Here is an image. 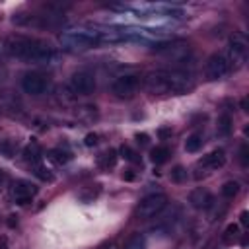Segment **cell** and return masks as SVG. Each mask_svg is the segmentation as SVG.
<instances>
[{
  "mask_svg": "<svg viewBox=\"0 0 249 249\" xmlns=\"http://www.w3.org/2000/svg\"><path fill=\"white\" fill-rule=\"evenodd\" d=\"M4 51L10 56L21 58L25 62H51L56 58V53L53 51V47L45 41L39 39H31L25 35H10L4 41Z\"/></svg>",
  "mask_w": 249,
  "mask_h": 249,
  "instance_id": "1",
  "label": "cell"
},
{
  "mask_svg": "<svg viewBox=\"0 0 249 249\" xmlns=\"http://www.w3.org/2000/svg\"><path fill=\"white\" fill-rule=\"evenodd\" d=\"M60 45L66 51L78 53V51H88L103 41H107L105 35L99 31H88V29H72V31H62L60 33Z\"/></svg>",
  "mask_w": 249,
  "mask_h": 249,
  "instance_id": "2",
  "label": "cell"
},
{
  "mask_svg": "<svg viewBox=\"0 0 249 249\" xmlns=\"http://www.w3.org/2000/svg\"><path fill=\"white\" fill-rule=\"evenodd\" d=\"M167 206V196L163 193H154V195H148L144 196L140 202H138V208H136V214L144 220L148 218H154L158 216L163 208Z\"/></svg>",
  "mask_w": 249,
  "mask_h": 249,
  "instance_id": "3",
  "label": "cell"
},
{
  "mask_svg": "<svg viewBox=\"0 0 249 249\" xmlns=\"http://www.w3.org/2000/svg\"><path fill=\"white\" fill-rule=\"evenodd\" d=\"M165 82L167 93H187L195 86L191 74L185 70H165Z\"/></svg>",
  "mask_w": 249,
  "mask_h": 249,
  "instance_id": "4",
  "label": "cell"
},
{
  "mask_svg": "<svg viewBox=\"0 0 249 249\" xmlns=\"http://www.w3.org/2000/svg\"><path fill=\"white\" fill-rule=\"evenodd\" d=\"M247 60V45H245V39L239 37V35H233L231 41H230V49H228V66L230 70H239L243 68Z\"/></svg>",
  "mask_w": 249,
  "mask_h": 249,
  "instance_id": "5",
  "label": "cell"
},
{
  "mask_svg": "<svg viewBox=\"0 0 249 249\" xmlns=\"http://www.w3.org/2000/svg\"><path fill=\"white\" fill-rule=\"evenodd\" d=\"M204 74L208 80H222L230 74V66L226 62V56L220 53H214L208 56L206 64H204Z\"/></svg>",
  "mask_w": 249,
  "mask_h": 249,
  "instance_id": "6",
  "label": "cell"
},
{
  "mask_svg": "<svg viewBox=\"0 0 249 249\" xmlns=\"http://www.w3.org/2000/svg\"><path fill=\"white\" fill-rule=\"evenodd\" d=\"M138 86H140L138 76H134V74H124V76H119V78L113 82L111 89H113V93H115L117 97H123V99H124V97H132V95L136 93Z\"/></svg>",
  "mask_w": 249,
  "mask_h": 249,
  "instance_id": "7",
  "label": "cell"
},
{
  "mask_svg": "<svg viewBox=\"0 0 249 249\" xmlns=\"http://www.w3.org/2000/svg\"><path fill=\"white\" fill-rule=\"evenodd\" d=\"M70 89L76 95H89L95 89V78L93 74L82 70V72H74L70 78Z\"/></svg>",
  "mask_w": 249,
  "mask_h": 249,
  "instance_id": "8",
  "label": "cell"
},
{
  "mask_svg": "<svg viewBox=\"0 0 249 249\" xmlns=\"http://www.w3.org/2000/svg\"><path fill=\"white\" fill-rule=\"evenodd\" d=\"M21 88H23V91L29 93V95H41V93H45V89H47V78H45L43 74L29 72V74L23 76Z\"/></svg>",
  "mask_w": 249,
  "mask_h": 249,
  "instance_id": "9",
  "label": "cell"
},
{
  "mask_svg": "<svg viewBox=\"0 0 249 249\" xmlns=\"http://www.w3.org/2000/svg\"><path fill=\"white\" fill-rule=\"evenodd\" d=\"M144 88L146 91L154 93V95H163L167 93V82H165V70H156L146 74L144 78Z\"/></svg>",
  "mask_w": 249,
  "mask_h": 249,
  "instance_id": "10",
  "label": "cell"
},
{
  "mask_svg": "<svg viewBox=\"0 0 249 249\" xmlns=\"http://www.w3.org/2000/svg\"><path fill=\"white\" fill-rule=\"evenodd\" d=\"M35 195H37V187H35L31 181L19 179V181H16L14 187H12V196L16 198L18 204H27Z\"/></svg>",
  "mask_w": 249,
  "mask_h": 249,
  "instance_id": "11",
  "label": "cell"
},
{
  "mask_svg": "<svg viewBox=\"0 0 249 249\" xmlns=\"http://www.w3.org/2000/svg\"><path fill=\"white\" fill-rule=\"evenodd\" d=\"M189 202H191V206L196 208V210H208V208L214 204V196L210 195V191L198 187V189H193V191H191Z\"/></svg>",
  "mask_w": 249,
  "mask_h": 249,
  "instance_id": "12",
  "label": "cell"
},
{
  "mask_svg": "<svg viewBox=\"0 0 249 249\" xmlns=\"http://www.w3.org/2000/svg\"><path fill=\"white\" fill-rule=\"evenodd\" d=\"M224 163H226V152L224 150H214L198 161V167H202V171H216V169L224 167Z\"/></svg>",
  "mask_w": 249,
  "mask_h": 249,
  "instance_id": "13",
  "label": "cell"
},
{
  "mask_svg": "<svg viewBox=\"0 0 249 249\" xmlns=\"http://www.w3.org/2000/svg\"><path fill=\"white\" fill-rule=\"evenodd\" d=\"M23 156H25V160H27L31 165L39 163V160H41V146H39L35 140H31V142L23 148Z\"/></svg>",
  "mask_w": 249,
  "mask_h": 249,
  "instance_id": "14",
  "label": "cell"
},
{
  "mask_svg": "<svg viewBox=\"0 0 249 249\" xmlns=\"http://www.w3.org/2000/svg\"><path fill=\"white\" fill-rule=\"evenodd\" d=\"M216 132H218V136H230V132H231V117L228 113H224L222 117H218Z\"/></svg>",
  "mask_w": 249,
  "mask_h": 249,
  "instance_id": "15",
  "label": "cell"
},
{
  "mask_svg": "<svg viewBox=\"0 0 249 249\" xmlns=\"http://www.w3.org/2000/svg\"><path fill=\"white\" fill-rule=\"evenodd\" d=\"M169 156H171V152H169L167 146H156L152 150V154H150V158H152L154 163H165L169 160Z\"/></svg>",
  "mask_w": 249,
  "mask_h": 249,
  "instance_id": "16",
  "label": "cell"
},
{
  "mask_svg": "<svg viewBox=\"0 0 249 249\" xmlns=\"http://www.w3.org/2000/svg\"><path fill=\"white\" fill-rule=\"evenodd\" d=\"M49 158L54 161V163H58V165H62V163H66V161H70V158H72V154L68 152V150H62V148H53L51 152H49Z\"/></svg>",
  "mask_w": 249,
  "mask_h": 249,
  "instance_id": "17",
  "label": "cell"
},
{
  "mask_svg": "<svg viewBox=\"0 0 249 249\" xmlns=\"http://www.w3.org/2000/svg\"><path fill=\"white\" fill-rule=\"evenodd\" d=\"M117 150H107V152H103L101 156H99V165L103 167V169H111V167H115V163H117Z\"/></svg>",
  "mask_w": 249,
  "mask_h": 249,
  "instance_id": "18",
  "label": "cell"
},
{
  "mask_svg": "<svg viewBox=\"0 0 249 249\" xmlns=\"http://www.w3.org/2000/svg\"><path fill=\"white\" fill-rule=\"evenodd\" d=\"M200 148H202V134H198V132L191 134V136L187 138V142H185V150L191 152V154H195V152H198Z\"/></svg>",
  "mask_w": 249,
  "mask_h": 249,
  "instance_id": "19",
  "label": "cell"
},
{
  "mask_svg": "<svg viewBox=\"0 0 249 249\" xmlns=\"http://www.w3.org/2000/svg\"><path fill=\"white\" fill-rule=\"evenodd\" d=\"M237 193H239V183L237 181H226L222 185V196L224 198H233V196H237Z\"/></svg>",
  "mask_w": 249,
  "mask_h": 249,
  "instance_id": "20",
  "label": "cell"
},
{
  "mask_svg": "<svg viewBox=\"0 0 249 249\" xmlns=\"http://www.w3.org/2000/svg\"><path fill=\"white\" fill-rule=\"evenodd\" d=\"M119 154H121L126 161H130V163H140V156H138V152H134V150H132L130 146H126V144L121 146Z\"/></svg>",
  "mask_w": 249,
  "mask_h": 249,
  "instance_id": "21",
  "label": "cell"
},
{
  "mask_svg": "<svg viewBox=\"0 0 249 249\" xmlns=\"http://www.w3.org/2000/svg\"><path fill=\"white\" fill-rule=\"evenodd\" d=\"M239 235H241V233H239V226H237V224H230V226L224 230L222 239H224L226 243H233V241H235Z\"/></svg>",
  "mask_w": 249,
  "mask_h": 249,
  "instance_id": "22",
  "label": "cell"
},
{
  "mask_svg": "<svg viewBox=\"0 0 249 249\" xmlns=\"http://www.w3.org/2000/svg\"><path fill=\"white\" fill-rule=\"evenodd\" d=\"M31 167H33V175L39 177L41 181H49V183L53 181V173H51L47 167H43L41 163H35V165H31Z\"/></svg>",
  "mask_w": 249,
  "mask_h": 249,
  "instance_id": "23",
  "label": "cell"
},
{
  "mask_svg": "<svg viewBox=\"0 0 249 249\" xmlns=\"http://www.w3.org/2000/svg\"><path fill=\"white\" fill-rule=\"evenodd\" d=\"M187 177H189V173H187V169H185L183 165H175V167L171 169V181H173V183H185Z\"/></svg>",
  "mask_w": 249,
  "mask_h": 249,
  "instance_id": "24",
  "label": "cell"
},
{
  "mask_svg": "<svg viewBox=\"0 0 249 249\" xmlns=\"http://www.w3.org/2000/svg\"><path fill=\"white\" fill-rule=\"evenodd\" d=\"M16 150H18V142H14V140H2V142H0V152H2L6 158H14Z\"/></svg>",
  "mask_w": 249,
  "mask_h": 249,
  "instance_id": "25",
  "label": "cell"
},
{
  "mask_svg": "<svg viewBox=\"0 0 249 249\" xmlns=\"http://www.w3.org/2000/svg\"><path fill=\"white\" fill-rule=\"evenodd\" d=\"M208 210H210V214H208L210 222H220V220L224 218V214H226L228 206H226V204H222V206H220V210H218V206H216V202H214V204H212Z\"/></svg>",
  "mask_w": 249,
  "mask_h": 249,
  "instance_id": "26",
  "label": "cell"
},
{
  "mask_svg": "<svg viewBox=\"0 0 249 249\" xmlns=\"http://www.w3.org/2000/svg\"><path fill=\"white\" fill-rule=\"evenodd\" d=\"M124 249H146V241H144V237H142L140 233H136V235H132V237L126 241Z\"/></svg>",
  "mask_w": 249,
  "mask_h": 249,
  "instance_id": "27",
  "label": "cell"
},
{
  "mask_svg": "<svg viewBox=\"0 0 249 249\" xmlns=\"http://www.w3.org/2000/svg\"><path fill=\"white\" fill-rule=\"evenodd\" d=\"M76 115H78L80 119H93V117H95V107L84 105V107H80V109L76 111Z\"/></svg>",
  "mask_w": 249,
  "mask_h": 249,
  "instance_id": "28",
  "label": "cell"
},
{
  "mask_svg": "<svg viewBox=\"0 0 249 249\" xmlns=\"http://www.w3.org/2000/svg\"><path fill=\"white\" fill-rule=\"evenodd\" d=\"M239 161L243 167L249 165V146L247 144H241V148H239Z\"/></svg>",
  "mask_w": 249,
  "mask_h": 249,
  "instance_id": "29",
  "label": "cell"
},
{
  "mask_svg": "<svg viewBox=\"0 0 249 249\" xmlns=\"http://www.w3.org/2000/svg\"><path fill=\"white\" fill-rule=\"evenodd\" d=\"M97 195H99V187L89 189V191H84V193H82V200H84V202H91Z\"/></svg>",
  "mask_w": 249,
  "mask_h": 249,
  "instance_id": "30",
  "label": "cell"
},
{
  "mask_svg": "<svg viewBox=\"0 0 249 249\" xmlns=\"http://www.w3.org/2000/svg\"><path fill=\"white\" fill-rule=\"evenodd\" d=\"M97 140H99V136H97L95 132H89V134H86L84 144H86V146H95V144H97Z\"/></svg>",
  "mask_w": 249,
  "mask_h": 249,
  "instance_id": "31",
  "label": "cell"
},
{
  "mask_svg": "<svg viewBox=\"0 0 249 249\" xmlns=\"http://www.w3.org/2000/svg\"><path fill=\"white\" fill-rule=\"evenodd\" d=\"M136 142H138L140 146H148V144H150V136L144 134V132H142V134H136Z\"/></svg>",
  "mask_w": 249,
  "mask_h": 249,
  "instance_id": "32",
  "label": "cell"
},
{
  "mask_svg": "<svg viewBox=\"0 0 249 249\" xmlns=\"http://www.w3.org/2000/svg\"><path fill=\"white\" fill-rule=\"evenodd\" d=\"M239 222H241V226H243V228H247V226H249V212H247V210H243V212H241Z\"/></svg>",
  "mask_w": 249,
  "mask_h": 249,
  "instance_id": "33",
  "label": "cell"
},
{
  "mask_svg": "<svg viewBox=\"0 0 249 249\" xmlns=\"http://www.w3.org/2000/svg\"><path fill=\"white\" fill-rule=\"evenodd\" d=\"M123 179H124V181H132V179H134V173H132V169H126V171L123 173Z\"/></svg>",
  "mask_w": 249,
  "mask_h": 249,
  "instance_id": "34",
  "label": "cell"
},
{
  "mask_svg": "<svg viewBox=\"0 0 249 249\" xmlns=\"http://www.w3.org/2000/svg\"><path fill=\"white\" fill-rule=\"evenodd\" d=\"M6 181H8V173L0 167V187H2V185H6Z\"/></svg>",
  "mask_w": 249,
  "mask_h": 249,
  "instance_id": "35",
  "label": "cell"
},
{
  "mask_svg": "<svg viewBox=\"0 0 249 249\" xmlns=\"http://www.w3.org/2000/svg\"><path fill=\"white\" fill-rule=\"evenodd\" d=\"M0 249H8V241H6V237L0 239Z\"/></svg>",
  "mask_w": 249,
  "mask_h": 249,
  "instance_id": "36",
  "label": "cell"
},
{
  "mask_svg": "<svg viewBox=\"0 0 249 249\" xmlns=\"http://www.w3.org/2000/svg\"><path fill=\"white\" fill-rule=\"evenodd\" d=\"M167 134H171L169 128H161V130H160V136H167Z\"/></svg>",
  "mask_w": 249,
  "mask_h": 249,
  "instance_id": "37",
  "label": "cell"
},
{
  "mask_svg": "<svg viewBox=\"0 0 249 249\" xmlns=\"http://www.w3.org/2000/svg\"><path fill=\"white\" fill-rule=\"evenodd\" d=\"M8 218H10V220H8V226H16V222H18L16 216H8Z\"/></svg>",
  "mask_w": 249,
  "mask_h": 249,
  "instance_id": "38",
  "label": "cell"
},
{
  "mask_svg": "<svg viewBox=\"0 0 249 249\" xmlns=\"http://www.w3.org/2000/svg\"><path fill=\"white\" fill-rule=\"evenodd\" d=\"M241 107H243V109H247V99H245V97L241 99Z\"/></svg>",
  "mask_w": 249,
  "mask_h": 249,
  "instance_id": "39",
  "label": "cell"
}]
</instances>
